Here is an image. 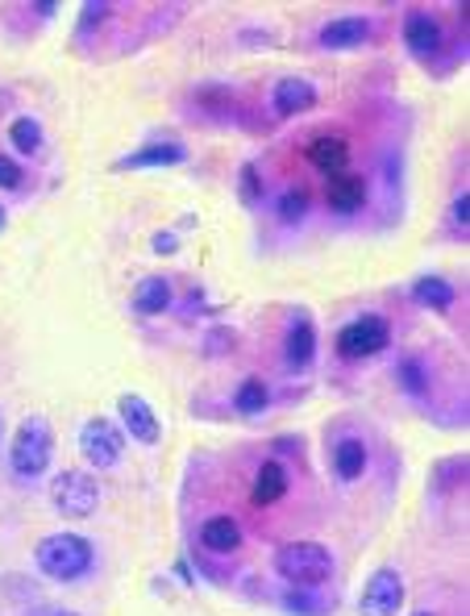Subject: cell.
Masks as SVG:
<instances>
[{
	"label": "cell",
	"instance_id": "14",
	"mask_svg": "<svg viewBox=\"0 0 470 616\" xmlns=\"http://www.w3.org/2000/svg\"><path fill=\"white\" fill-rule=\"evenodd\" d=\"M129 305H134L138 317H163L167 308H171V280L146 275L142 284L134 288V296H129Z\"/></svg>",
	"mask_w": 470,
	"mask_h": 616
},
{
	"label": "cell",
	"instance_id": "5",
	"mask_svg": "<svg viewBox=\"0 0 470 616\" xmlns=\"http://www.w3.org/2000/svg\"><path fill=\"white\" fill-rule=\"evenodd\" d=\"M391 342V326L388 317H379V312H367V317H358V321H349L342 333H337V354L349 358V363H363V358H375V354H383Z\"/></svg>",
	"mask_w": 470,
	"mask_h": 616
},
{
	"label": "cell",
	"instance_id": "26",
	"mask_svg": "<svg viewBox=\"0 0 470 616\" xmlns=\"http://www.w3.org/2000/svg\"><path fill=\"white\" fill-rule=\"evenodd\" d=\"M0 187H21V163H13L9 155H0Z\"/></svg>",
	"mask_w": 470,
	"mask_h": 616
},
{
	"label": "cell",
	"instance_id": "7",
	"mask_svg": "<svg viewBox=\"0 0 470 616\" xmlns=\"http://www.w3.org/2000/svg\"><path fill=\"white\" fill-rule=\"evenodd\" d=\"M404 575L396 567H379L370 571V579L363 583V596H358V616H396L404 608Z\"/></svg>",
	"mask_w": 470,
	"mask_h": 616
},
{
	"label": "cell",
	"instance_id": "19",
	"mask_svg": "<svg viewBox=\"0 0 470 616\" xmlns=\"http://www.w3.org/2000/svg\"><path fill=\"white\" fill-rule=\"evenodd\" d=\"M284 608L291 616H329L333 613V596H325L321 588H287Z\"/></svg>",
	"mask_w": 470,
	"mask_h": 616
},
{
	"label": "cell",
	"instance_id": "21",
	"mask_svg": "<svg viewBox=\"0 0 470 616\" xmlns=\"http://www.w3.org/2000/svg\"><path fill=\"white\" fill-rule=\"evenodd\" d=\"M287 495V471L279 463H263V471L254 475V504H275Z\"/></svg>",
	"mask_w": 470,
	"mask_h": 616
},
{
	"label": "cell",
	"instance_id": "2",
	"mask_svg": "<svg viewBox=\"0 0 470 616\" xmlns=\"http://www.w3.org/2000/svg\"><path fill=\"white\" fill-rule=\"evenodd\" d=\"M55 458V430L46 417H25L9 446V471L18 479H38Z\"/></svg>",
	"mask_w": 470,
	"mask_h": 616
},
{
	"label": "cell",
	"instance_id": "33",
	"mask_svg": "<svg viewBox=\"0 0 470 616\" xmlns=\"http://www.w3.org/2000/svg\"><path fill=\"white\" fill-rule=\"evenodd\" d=\"M416 616H429V613H416Z\"/></svg>",
	"mask_w": 470,
	"mask_h": 616
},
{
	"label": "cell",
	"instance_id": "9",
	"mask_svg": "<svg viewBox=\"0 0 470 616\" xmlns=\"http://www.w3.org/2000/svg\"><path fill=\"white\" fill-rule=\"evenodd\" d=\"M370 18H333L321 25V34L317 42L325 46V50H354V46H363L370 38Z\"/></svg>",
	"mask_w": 470,
	"mask_h": 616
},
{
	"label": "cell",
	"instance_id": "23",
	"mask_svg": "<svg viewBox=\"0 0 470 616\" xmlns=\"http://www.w3.org/2000/svg\"><path fill=\"white\" fill-rule=\"evenodd\" d=\"M266 404H271V391H266L263 379H242V388L233 391V409L242 417H259Z\"/></svg>",
	"mask_w": 470,
	"mask_h": 616
},
{
	"label": "cell",
	"instance_id": "11",
	"mask_svg": "<svg viewBox=\"0 0 470 616\" xmlns=\"http://www.w3.org/2000/svg\"><path fill=\"white\" fill-rule=\"evenodd\" d=\"M308 109H317V88H312V80L287 76V80L275 83V113L279 117H300Z\"/></svg>",
	"mask_w": 470,
	"mask_h": 616
},
{
	"label": "cell",
	"instance_id": "31",
	"mask_svg": "<svg viewBox=\"0 0 470 616\" xmlns=\"http://www.w3.org/2000/svg\"><path fill=\"white\" fill-rule=\"evenodd\" d=\"M0 233H4V208H0Z\"/></svg>",
	"mask_w": 470,
	"mask_h": 616
},
{
	"label": "cell",
	"instance_id": "12",
	"mask_svg": "<svg viewBox=\"0 0 470 616\" xmlns=\"http://www.w3.org/2000/svg\"><path fill=\"white\" fill-rule=\"evenodd\" d=\"M404 42H409L412 55H421V59H433V55H442V21L429 18V13H412L409 25H404Z\"/></svg>",
	"mask_w": 470,
	"mask_h": 616
},
{
	"label": "cell",
	"instance_id": "8",
	"mask_svg": "<svg viewBox=\"0 0 470 616\" xmlns=\"http://www.w3.org/2000/svg\"><path fill=\"white\" fill-rule=\"evenodd\" d=\"M117 412H122V433H129V437H134V442H142V446H159V437H163V421H159V412L150 409L142 396L125 391L122 400H117Z\"/></svg>",
	"mask_w": 470,
	"mask_h": 616
},
{
	"label": "cell",
	"instance_id": "4",
	"mask_svg": "<svg viewBox=\"0 0 470 616\" xmlns=\"http://www.w3.org/2000/svg\"><path fill=\"white\" fill-rule=\"evenodd\" d=\"M50 500L62 516H92L101 504V483L92 471H59L50 479Z\"/></svg>",
	"mask_w": 470,
	"mask_h": 616
},
{
	"label": "cell",
	"instance_id": "25",
	"mask_svg": "<svg viewBox=\"0 0 470 616\" xmlns=\"http://www.w3.org/2000/svg\"><path fill=\"white\" fill-rule=\"evenodd\" d=\"M400 384H404L409 396H421V391L429 388L425 375H421V358H404V363H400Z\"/></svg>",
	"mask_w": 470,
	"mask_h": 616
},
{
	"label": "cell",
	"instance_id": "20",
	"mask_svg": "<svg viewBox=\"0 0 470 616\" xmlns=\"http://www.w3.org/2000/svg\"><path fill=\"white\" fill-rule=\"evenodd\" d=\"M9 142H13V150L18 155H42V146H46V134H42V122L38 117H13V125H9Z\"/></svg>",
	"mask_w": 470,
	"mask_h": 616
},
{
	"label": "cell",
	"instance_id": "29",
	"mask_svg": "<svg viewBox=\"0 0 470 616\" xmlns=\"http://www.w3.org/2000/svg\"><path fill=\"white\" fill-rule=\"evenodd\" d=\"M150 247L159 250V254H171V250L180 247V242H175V233H154V238H150Z\"/></svg>",
	"mask_w": 470,
	"mask_h": 616
},
{
	"label": "cell",
	"instance_id": "6",
	"mask_svg": "<svg viewBox=\"0 0 470 616\" xmlns=\"http://www.w3.org/2000/svg\"><path fill=\"white\" fill-rule=\"evenodd\" d=\"M80 454L88 458V467L113 471V467H122V458H125V433L117 430L113 421L92 417V421H83V430H80Z\"/></svg>",
	"mask_w": 470,
	"mask_h": 616
},
{
	"label": "cell",
	"instance_id": "27",
	"mask_svg": "<svg viewBox=\"0 0 470 616\" xmlns=\"http://www.w3.org/2000/svg\"><path fill=\"white\" fill-rule=\"evenodd\" d=\"M467 213H470V192H462V196H454V205H450V221H454V229H462V233H467Z\"/></svg>",
	"mask_w": 470,
	"mask_h": 616
},
{
	"label": "cell",
	"instance_id": "18",
	"mask_svg": "<svg viewBox=\"0 0 470 616\" xmlns=\"http://www.w3.org/2000/svg\"><path fill=\"white\" fill-rule=\"evenodd\" d=\"M333 471H337L342 483L363 479V471H367V446H363L358 437H342V442L333 446Z\"/></svg>",
	"mask_w": 470,
	"mask_h": 616
},
{
	"label": "cell",
	"instance_id": "30",
	"mask_svg": "<svg viewBox=\"0 0 470 616\" xmlns=\"http://www.w3.org/2000/svg\"><path fill=\"white\" fill-rule=\"evenodd\" d=\"M55 616H83V613H71V608H62V613H55Z\"/></svg>",
	"mask_w": 470,
	"mask_h": 616
},
{
	"label": "cell",
	"instance_id": "16",
	"mask_svg": "<svg viewBox=\"0 0 470 616\" xmlns=\"http://www.w3.org/2000/svg\"><path fill=\"white\" fill-rule=\"evenodd\" d=\"M312 354H317V329H312V321H296V326L287 329V342H284V358L291 370H305L308 363H312Z\"/></svg>",
	"mask_w": 470,
	"mask_h": 616
},
{
	"label": "cell",
	"instance_id": "22",
	"mask_svg": "<svg viewBox=\"0 0 470 616\" xmlns=\"http://www.w3.org/2000/svg\"><path fill=\"white\" fill-rule=\"evenodd\" d=\"M412 296L421 300L425 308H437V312H446V308L454 305V284L450 280H442V275H425V280H416V288H412Z\"/></svg>",
	"mask_w": 470,
	"mask_h": 616
},
{
	"label": "cell",
	"instance_id": "28",
	"mask_svg": "<svg viewBox=\"0 0 470 616\" xmlns=\"http://www.w3.org/2000/svg\"><path fill=\"white\" fill-rule=\"evenodd\" d=\"M242 196H245V205L259 201V171H254V167H242Z\"/></svg>",
	"mask_w": 470,
	"mask_h": 616
},
{
	"label": "cell",
	"instance_id": "17",
	"mask_svg": "<svg viewBox=\"0 0 470 616\" xmlns=\"http://www.w3.org/2000/svg\"><path fill=\"white\" fill-rule=\"evenodd\" d=\"M367 205V184L358 180V175H333L329 180V208L333 213H358V208Z\"/></svg>",
	"mask_w": 470,
	"mask_h": 616
},
{
	"label": "cell",
	"instance_id": "10",
	"mask_svg": "<svg viewBox=\"0 0 470 616\" xmlns=\"http://www.w3.org/2000/svg\"><path fill=\"white\" fill-rule=\"evenodd\" d=\"M187 159L184 142H150L142 150H134V155H125L117 159V171H154V167H180Z\"/></svg>",
	"mask_w": 470,
	"mask_h": 616
},
{
	"label": "cell",
	"instance_id": "32",
	"mask_svg": "<svg viewBox=\"0 0 470 616\" xmlns=\"http://www.w3.org/2000/svg\"><path fill=\"white\" fill-rule=\"evenodd\" d=\"M0 437H4V417H0Z\"/></svg>",
	"mask_w": 470,
	"mask_h": 616
},
{
	"label": "cell",
	"instance_id": "1",
	"mask_svg": "<svg viewBox=\"0 0 470 616\" xmlns=\"http://www.w3.org/2000/svg\"><path fill=\"white\" fill-rule=\"evenodd\" d=\"M34 562H38V571L46 579H55V583H80L88 571H92V562H96V550H92V541L83 534H46L34 546Z\"/></svg>",
	"mask_w": 470,
	"mask_h": 616
},
{
	"label": "cell",
	"instance_id": "13",
	"mask_svg": "<svg viewBox=\"0 0 470 616\" xmlns=\"http://www.w3.org/2000/svg\"><path fill=\"white\" fill-rule=\"evenodd\" d=\"M308 163L317 167V171H325L329 180H333V175H346L349 146L342 142V138H329V134H321V138H312V142H308Z\"/></svg>",
	"mask_w": 470,
	"mask_h": 616
},
{
	"label": "cell",
	"instance_id": "3",
	"mask_svg": "<svg viewBox=\"0 0 470 616\" xmlns=\"http://www.w3.org/2000/svg\"><path fill=\"white\" fill-rule=\"evenodd\" d=\"M275 571L287 588H321L333 575V555L321 541H287L275 555Z\"/></svg>",
	"mask_w": 470,
	"mask_h": 616
},
{
	"label": "cell",
	"instance_id": "15",
	"mask_svg": "<svg viewBox=\"0 0 470 616\" xmlns=\"http://www.w3.org/2000/svg\"><path fill=\"white\" fill-rule=\"evenodd\" d=\"M200 546L208 555H233L242 546V529L233 516H208L205 529H200Z\"/></svg>",
	"mask_w": 470,
	"mask_h": 616
},
{
	"label": "cell",
	"instance_id": "24",
	"mask_svg": "<svg viewBox=\"0 0 470 616\" xmlns=\"http://www.w3.org/2000/svg\"><path fill=\"white\" fill-rule=\"evenodd\" d=\"M305 213H308V192L305 187H287L284 201H279V221L291 226V221H300Z\"/></svg>",
	"mask_w": 470,
	"mask_h": 616
}]
</instances>
